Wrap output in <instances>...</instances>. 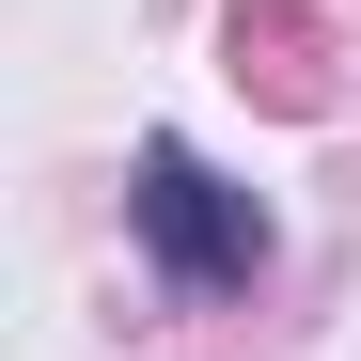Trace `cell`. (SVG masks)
I'll return each mask as SVG.
<instances>
[{"label": "cell", "mask_w": 361, "mask_h": 361, "mask_svg": "<svg viewBox=\"0 0 361 361\" xmlns=\"http://www.w3.org/2000/svg\"><path fill=\"white\" fill-rule=\"evenodd\" d=\"M126 204H142V252H157L173 283H204V298L267 267V204H252V189H220L189 142H142V189H126Z\"/></svg>", "instance_id": "6da1fadb"}]
</instances>
